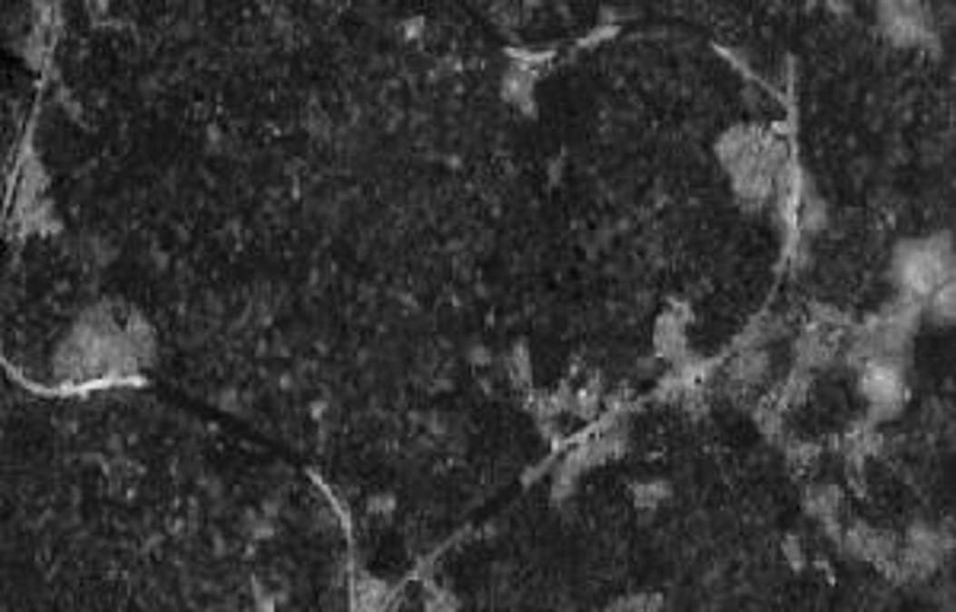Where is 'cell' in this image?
<instances>
[{"label":"cell","instance_id":"3","mask_svg":"<svg viewBox=\"0 0 956 612\" xmlns=\"http://www.w3.org/2000/svg\"><path fill=\"white\" fill-rule=\"evenodd\" d=\"M880 23L886 35L899 45H937L934 23L922 4H883Z\"/></svg>","mask_w":956,"mask_h":612},{"label":"cell","instance_id":"6","mask_svg":"<svg viewBox=\"0 0 956 612\" xmlns=\"http://www.w3.org/2000/svg\"><path fill=\"white\" fill-rule=\"evenodd\" d=\"M784 456H787V466H791L797 476H807V472H813L816 463H820V447L810 440H787Z\"/></svg>","mask_w":956,"mask_h":612},{"label":"cell","instance_id":"9","mask_svg":"<svg viewBox=\"0 0 956 612\" xmlns=\"http://www.w3.org/2000/svg\"><path fill=\"white\" fill-rule=\"evenodd\" d=\"M453 609H456V599L449 597V593L430 587V590H428V612H453Z\"/></svg>","mask_w":956,"mask_h":612},{"label":"cell","instance_id":"8","mask_svg":"<svg viewBox=\"0 0 956 612\" xmlns=\"http://www.w3.org/2000/svg\"><path fill=\"white\" fill-rule=\"evenodd\" d=\"M508 370L517 383H529V358H527V348L523 345L514 348V354H510V360H508Z\"/></svg>","mask_w":956,"mask_h":612},{"label":"cell","instance_id":"4","mask_svg":"<svg viewBox=\"0 0 956 612\" xmlns=\"http://www.w3.org/2000/svg\"><path fill=\"white\" fill-rule=\"evenodd\" d=\"M392 599V590L379 577H360L354 584V609L358 612H386Z\"/></svg>","mask_w":956,"mask_h":612},{"label":"cell","instance_id":"5","mask_svg":"<svg viewBox=\"0 0 956 612\" xmlns=\"http://www.w3.org/2000/svg\"><path fill=\"white\" fill-rule=\"evenodd\" d=\"M922 316H928L934 326H950L953 322V281L941 284L922 306Z\"/></svg>","mask_w":956,"mask_h":612},{"label":"cell","instance_id":"1","mask_svg":"<svg viewBox=\"0 0 956 612\" xmlns=\"http://www.w3.org/2000/svg\"><path fill=\"white\" fill-rule=\"evenodd\" d=\"M892 274L902 297H912L924 306V300L941 284L953 281V249L947 236L928 240H905L892 252Z\"/></svg>","mask_w":956,"mask_h":612},{"label":"cell","instance_id":"7","mask_svg":"<svg viewBox=\"0 0 956 612\" xmlns=\"http://www.w3.org/2000/svg\"><path fill=\"white\" fill-rule=\"evenodd\" d=\"M666 498V485L664 482H647V485H635V501L641 508H657L660 501Z\"/></svg>","mask_w":956,"mask_h":612},{"label":"cell","instance_id":"2","mask_svg":"<svg viewBox=\"0 0 956 612\" xmlns=\"http://www.w3.org/2000/svg\"><path fill=\"white\" fill-rule=\"evenodd\" d=\"M861 396L867 399L864 421L880 424L890 421L902 411L909 399V360L899 358H873L858 367Z\"/></svg>","mask_w":956,"mask_h":612}]
</instances>
